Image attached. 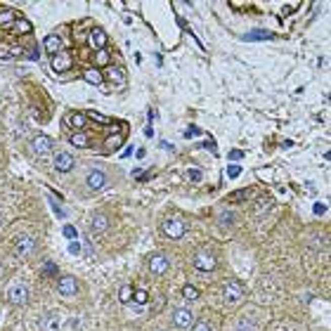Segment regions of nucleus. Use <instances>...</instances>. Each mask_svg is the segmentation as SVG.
Instances as JSON below:
<instances>
[{"label": "nucleus", "mask_w": 331, "mask_h": 331, "mask_svg": "<svg viewBox=\"0 0 331 331\" xmlns=\"http://www.w3.org/2000/svg\"><path fill=\"white\" fill-rule=\"evenodd\" d=\"M196 133H199V128H189V130H187V133H185V135H187V137H189V135H196Z\"/></svg>", "instance_id": "39"}, {"label": "nucleus", "mask_w": 331, "mask_h": 331, "mask_svg": "<svg viewBox=\"0 0 331 331\" xmlns=\"http://www.w3.org/2000/svg\"><path fill=\"white\" fill-rule=\"evenodd\" d=\"M57 294L64 296V298H71V296H76V294H78V281L73 279V277H69V274L59 277V281H57Z\"/></svg>", "instance_id": "8"}, {"label": "nucleus", "mask_w": 331, "mask_h": 331, "mask_svg": "<svg viewBox=\"0 0 331 331\" xmlns=\"http://www.w3.org/2000/svg\"><path fill=\"white\" fill-rule=\"evenodd\" d=\"M192 331H213V326L209 322H196L192 324Z\"/></svg>", "instance_id": "28"}, {"label": "nucleus", "mask_w": 331, "mask_h": 331, "mask_svg": "<svg viewBox=\"0 0 331 331\" xmlns=\"http://www.w3.org/2000/svg\"><path fill=\"white\" fill-rule=\"evenodd\" d=\"M66 69H71V55H66V52L62 50L59 55L52 57V71L62 73V71H66Z\"/></svg>", "instance_id": "12"}, {"label": "nucleus", "mask_w": 331, "mask_h": 331, "mask_svg": "<svg viewBox=\"0 0 331 331\" xmlns=\"http://www.w3.org/2000/svg\"><path fill=\"white\" fill-rule=\"evenodd\" d=\"M19 19L15 10H0V26H15V22Z\"/></svg>", "instance_id": "18"}, {"label": "nucleus", "mask_w": 331, "mask_h": 331, "mask_svg": "<svg viewBox=\"0 0 331 331\" xmlns=\"http://www.w3.org/2000/svg\"><path fill=\"white\" fill-rule=\"evenodd\" d=\"M187 178L192 182H199L201 180V171H196V168H192V171H187Z\"/></svg>", "instance_id": "33"}, {"label": "nucleus", "mask_w": 331, "mask_h": 331, "mask_svg": "<svg viewBox=\"0 0 331 331\" xmlns=\"http://www.w3.org/2000/svg\"><path fill=\"white\" fill-rule=\"evenodd\" d=\"M45 272H48V277H50V274H55V272H57V267L52 265V263H45Z\"/></svg>", "instance_id": "36"}, {"label": "nucleus", "mask_w": 331, "mask_h": 331, "mask_svg": "<svg viewBox=\"0 0 331 331\" xmlns=\"http://www.w3.org/2000/svg\"><path fill=\"white\" fill-rule=\"evenodd\" d=\"M107 76L111 80H116L118 86H126V71L118 69V66H107Z\"/></svg>", "instance_id": "19"}, {"label": "nucleus", "mask_w": 331, "mask_h": 331, "mask_svg": "<svg viewBox=\"0 0 331 331\" xmlns=\"http://www.w3.org/2000/svg\"><path fill=\"white\" fill-rule=\"evenodd\" d=\"M69 142H71L73 147H88V144H90V137H88L83 130H78V133H73V135H71Z\"/></svg>", "instance_id": "20"}, {"label": "nucleus", "mask_w": 331, "mask_h": 331, "mask_svg": "<svg viewBox=\"0 0 331 331\" xmlns=\"http://www.w3.org/2000/svg\"><path fill=\"white\" fill-rule=\"evenodd\" d=\"M234 223V213H223V216H220V225H232Z\"/></svg>", "instance_id": "32"}, {"label": "nucleus", "mask_w": 331, "mask_h": 331, "mask_svg": "<svg viewBox=\"0 0 331 331\" xmlns=\"http://www.w3.org/2000/svg\"><path fill=\"white\" fill-rule=\"evenodd\" d=\"M0 59H12V50H10V45H0Z\"/></svg>", "instance_id": "31"}, {"label": "nucleus", "mask_w": 331, "mask_h": 331, "mask_svg": "<svg viewBox=\"0 0 331 331\" xmlns=\"http://www.w3.org/2000/svg\"><path fill=\"white\" fill-rule=\"evenodd\" d=\"M64 237H66V239H71V241H73L76 237H78V234H76V227H73V225H64Z\"/></svg>", "instance_id": "30"}, {"label": "nucleus", "mask_w": 331, "mask_h": 331, "mask_svg": "<svg viewBox=\"0 0 331 331\" xmlns=\"http://www.w3.org/2000/svg\"><path fill=\"white\" fill-rule=\"evenodd\" d=\"M69 253H71V256H78V253H80V244H78V241H71V244H69Z\"/></svg>", "instance_id": "35"}, {"label": "nucleus", "mask_w": 331, "mask_h": 331, "mask_svg": "<svg viewBox=\"0 0 331 331\" xmlns=\"http://www.w3.org/2000/svg\"><path fill=\"white\" fill-rule=\"evenodd\" d=\"M3 274H5V267L0 265V279H3Z\"/></svg>", "instance_id": "40"}, {"label": "nucleus", "mask_w": 331, "mask_h": 331, "mask_svg": "<svg viewBox=\"0 0 331 331\" xmlns=\"http://www.w3.org/2000/svg\"><path fill=\"white\" fill-rule=\"evenodd\" d=\"M223 294H225V301L230 303V305H234V303H239L241 298H246V284L244 281H239V279L225 281Z\"/></svg>", "instance_id": "1"}, {"label": "nucleus", "mask_w": 331, "mask_h": 331, "mask_svg": "<svg viewBox=\"0 0 331 331\" xmlns=\"http://www.w3.org/2000/svg\"><path fill=\"white\" fill-rule=\"evenodd\" d=\"M97 64H102V66H107V64H109L107 50H97Z\"/></svg>", "instance_id": "29"}, {"label": "nucleus", "mask_w": 331, "mask_h": 331, "mask_svg": "<svg viewBox=\"0 0 331 331\" xmlns=\"http://www.w3.org/2000/svg\"><path fill=\"white\" fill-rule=\"evenodd\" d=\"M244 156V151H239V149H232L230 151V158H234V161H237V158H241Z\"/></svg>", "instance_id": "37"}, {"label": "nucleus", "mask_w": 331, "mask_h": 331, "mask_svg": "<svg viewBox=\"0 0 331 331\" xmlns=\"http://www.w3.org/2000/svg\"><path fill=\"white\" fill-rule=\"evenodd\" d=\"M227 175H230V178H239V175H241V168H239V166H230V168H227Z\"/></svg>", "instance_id": "34"}, {"label": "nucleus", "mask_w": 331, "mask_h": 331, "mask_svg": "<svg viewBox=\"0 0 331 331\" xmlns=\"http://www.w3.org/2000/svg\"><path fill=\"white\" fill-rule=\"evenodd\" d=\"M83 76H86V80H88V83H93V86H100V83H102V73L97 71V69H88Z\"/></svg>", "instance_id": "21"}, {"label": "nucleus", "mask_w": 331, "mask_h": 331, "mask_svg": "<svg viewBox=\"0 0 331 331\" xmlns=\"http://www.w3.org/2000/svg\"><path fill=\"white\" fill-rule=\"evenodd\" d=\"M43 331H59V315L57 312H48V315H45Z\"/></svg>", "instance_id": "17"}, {"label": "nucleus", "mask_w": 331, "mask_h": 331, "mask_svg": "<svg viewBox=\"0 0 331 331\" xmlns=\"http://www.w3.org/2000/svg\"><path fill=\"white\" fill-rule=\"evenodd\" d=\"M90 45H93L95 50H104V45H107V33L102 29H93V33H90Z\"/></svg>", "instance_id": "15"}, {"label": "nucleus", "mask_w": 331, "mask_h": 331, "mask_svg": "<svg viewBox=\"0 0 331 331\" xmlns=\"http://www.w3.org/2000/svg\"><path fill=\"white\" fill-rule=\"evenodd\" d=\"M173 324L180 329H189L194 324V312L189 308H175L173 310Z\"/></svg>", "instance_id": "9"}, {"label": "nucleus", "mask_w": 331, "mask_h": 331, "mask_svg": "<svg viewBox=\"0 0 331 331\" xmlns=\"http://www.w3.org/2000/svg\"><path fill=\"white\" fill-rule=\"evenodd\" d=\"M123 144V135H114V137H107V151H116L118 147Z\"/></svg>", "instance_id": "23"}, {"label": "nucleus", "mask_w": 331, "mask_h": 331, "mask_svg": "<svg viewBox=\"0 0 331 331\" xmlns=\"http://www.w3.org/2000/svg\"><path fill=\"white\" fill-rule=\"evenodd\" d=\"M161 232H163L168 239H182L185 232H187V223H185L182 218H168V220H163V225H161Z\"/></svg>", "instance_id": "2"}, {"label": "nucleus", "mask_w": 331, "mask_h": 331, "mask_svg": "<svg viewBox=\"0 0 331 331\" xmlns=\"http://www.w3.org/2000/svg\"><path fill=\"white\" fill-rule=\"evenodd\" d=\"M107 227H109V218L104 213H95L93 220H90V232L93 234H102Z\"/></svg>", "instance_id": "13"}, {"label": "nucleus", "mask_w": 331, "mask_h": 331, "mask_svg": "<svg viewBox=\"0 0 331 331\" xmlns=\"http://www.w3.org/2000/svg\"><path fill=\"white\" fill-rule=\"evenodd\" d=\"M182 296H185L187 301H196V298H199V288L196 286H185L182 288Z\"/></svg>", "instance_id": "25"}, {"label": "nucleus", "mask_w": 331, "mask_h": 331, "mask_svg": "<svg viewBox=\"0 0 331 331\" xmlns=\"http://www.w3.org/2000/svg\"><path fill=\"white\" fill-rule=\"evenodd\" d=\"M73 166H76V158H73L69 151H57V154H55V168H57V173H71Z\"/></svg>", "instance_id": "10"}, {"label": "nucleus", "mask_w": 331, "mask_h": 331, "mask_svg": "<svg viewBox=\"0 0 331 331\" xmlns=\"http://www.w3.org/2000/svg\"><path fill=\"white\" fill-rule=\"evenodd\" d=\"M168 267H171V260L166 258L163 253H154V256L149 258L151 274H166V272H168Z\"/></svg>", "instance_id": "11"}, {"label": "nucleus", "mask_w": 331, "mask_h": 331, "mask_svg": "<svg viewBox=\"0 0 331 331\" xmlns=\"http://www.w3.org/2000/svg\"><path fill=\"white\" fill-rule=\"evenodd\" d=\"M133 298H135V303H140V305H144V303L149 301V294H147L144 288H137V291H133Z\"/></svg>", "instance_id": "26"}, {"label": "nucleus", "mask_w": 331, "mask_h": 331, "mask_svg": "<svg viewBox=\"0 0 331 331\" xmlns=\"http://www.w3.org/2000/svg\"><path fill=\"white\" fill-rule=\"evenodd\" d=\"M15 31H17V33H31V22H29V19H17V22H15Z\"/></svg>", "instance_id": "24"}, {"label": "nucleus", "mask_w": 331, "mask_h": 331, "mask_svg": "<svg viewBox=\"0 0 331 331\" xmlns=\"http://www.w3.org/2000/svg\"><path fill=\"white\" fill-rule=\"evenodd\" d=\"M66 126H69V128H73L76 133H78V130H83V126H86V114H80V111H76V114H69V116H66Z\"/></svg>", "instance_id": "16"}, {"label": "nucleus", "mask_w": 331, "mask_h": 331, "mask_svg": "<svg viewBox=\"0 0 331 331\" xmlns=\"http://www.w3.org/2000/svg\"><path fill=\"white\" fill-rule=\"evenodd\" d=\"M43 48L50 52L52 57H55V55H59V52H62V38H59L57 33H50V36L43 40Z\"/></svg>", "instance_id": "14"}, {"label": "nucleus", "mask_w": 331, "mask_h": 331, "mask_svg": "<svg viewBox=\"0 0 331 331\" xmlns=\"http://www.w3.org/2000/svg\"><path fill=\"white\" fill-rule=\"evenodd\" d=\"M265 38H272V33H267V31H251V33L244 36V40H265Z\"/></svg>", "instance_id": "22"}, {"label": "nucleus", "mask_w": 331, "mask_h": 331, "mask_svg": "<svg viewBox=\"0 0 331 331\" xmlns=\"http://www.w3.org/2000/svg\"><path fill=\"white\" fill-rule=\"evenodd\" d=\"M326 211V206H322V203H315V213H324Z\"/></svg>", "instance_id": "38"}, {"label": "nucleus", "mask_w": 331, "mask_h": 331, "mask_svg": "<svg viewBox=\"0 0 331 331\" xmlns=\"http://www.w3.org/2000/svg\"><path fill=\"white\" fill-rule=\"evenodd\" d=\"M36 239L31 237V234H19L15 241V253L19 258H31L33 253H36Z\"/></svg>", "instance_id": "4"}, {"label": "nucleus", "mask_w": 331, "mask_h": 331, "mask_svg": "<svg viewBox=\"0 0 331 331\" xmlns=\"http://www.w3.org/2000/svg\"><path fill=\"white\" fill-rule=\"evenodd\" d=\"M118 301H121V303H130V301H133V288L123 286L121 291H118Z\"/></svg>", "instance_id": "27"}, {"label": "nucleus", "mask_w": 331, "mask_h": 331, "mask_svg": "<svg viewBox=\"0 0 331 331\" xmlns=\"http://www.w3.org/2000/svg\"><path fill=\"white\" fill-rule=\"evenodd\" d=\"M107 182H109V178H107V173H104V171H100V168L88 171V175H86V187L90 189V192H100V189H104V187H107Z\"/></svg>", "instance_id": "5"}, {"label": "nucleus", "mask_w": 331, "mask_h": 331, "mask_svg": "<svg viewBox=\"0 0 331 331\" xmlns=\"http://www.w3.org/2000/svg\"><path fill=\"white\" fill-rule=\"evenodd\" d=\"M8 301L12 303V305H24V303L29 301V286L22 284V281H15V284L8 288Z\"/></svg>", "instance_id": "7"}, {"label": "nucleus", "mask_w": 331, "mask_h": 331, "mask_svg": "<svg viewBox=\"0 0 331 331\" xmlns=\"http://www.w3.org/2000/svg\"><path fill=\"white\" fill-rule=\"evenodd\" d=\"M218 265L216 256H213V251H209V249H201V251H196L194 256V267L199 270V272H211L213 267Z\"/></svg>", "instance_id": "6"}, {"label": "nucleus", "mask_w": 331, "mask_h": 331, "mask_svg": "<svg viewBox=\"0 0 331 331\" xmlns=\"http://www.w3.org/2000/svg\"><path fill=\"white\" fill-rule=\"evenodd\" d=\"M52 147H55V142H52L50 137L48 135H38V137H33L29 142V154L33 158H43L45 154H50L52 151Z\"/></svg>", "instance_id": "3"}]
</instances>
